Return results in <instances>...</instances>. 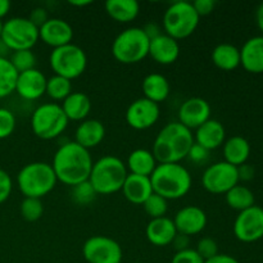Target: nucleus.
Here are the masks:
<instances>
[{
  "mask_svg": "<svg viewBox=\"0 0 263 263\" xmlns=\"http://www.w3.org/2000/svg\"><path fill=\"white\" fill-rule=\"evenodd\" d=\"M50 164L57 180L72 187L89 180L94 161L90 151L76 141H67L57 149Z\"/></svg>",
  "mask_w": 263,
  "mask_h": 263,
  "instance_id": "1",
  "label": "nucleus"
},
{
  "mask_svg": "<svg viewBox=\"0 0 263 263\" xmlns=\"http://www.w3.org/2000/svg\"><path fill=\"white\" fill-rule=\"evenodd\" d=\"M193 144V131L176 121L161 128L153 143L152 153L158 163H180L187 157Z\"/></svg>",
  "mask_w": 263,
  "mask_h": 263,
  "instance_id": "2",
  "label": "nucleus"
},
{
  "mask_svg": "<svg viewBox=\"0 0 263 263\" xmlns=\"http://www.w3.org/2000/svg\"><path fill=\"white\" fill-rule=\"evenodd\" d=\"M153 193L166 200L184 198L193 185L192 175L181 163H158L151 175Z\"/></svg>",
  "mask_w": 263,
  "mask_h": 263,
  "instance_id": "3",
  "label": "nucleus"
},
{
  "mask_svg": "<svg viewBox=\"0 0 263 263\" xmlns=\"http://www.w3.org/2000/svg\"><path fill=\"white\" fill-rule=\"evenodd\" d=\"M127 176V167L122 159L104 156L92 164L89 182L98 195H110L122 190Z\"/></svg>",
  "mask_w": 263,
  "mask_h": 263,
  "instance_id": "4",
  "label": "nucleus"
},
{
  "mask_svg": "<svg viewBox=\"0 0 263 263\" xmlns=\"http://www.w3.org/2000/svg\"><path fill=\"white\" fill-rule=\"evenodd\" d=\"M55 174L50 163L46 162H31L25 164L17 175V185L25 198L43 197L53 192L55 187Z\"/></svg>",
  "mask_w": 263,
  "mask_h": 263,
  "instance_id": "5",
  "label": "nucleus"
},
{
  "mask_svg": "<svg viewBox=\"0 0 263 263\" xmlns=\"http://www.w3.org/2000/svg\"><path fill=\"white\" fill-rule=\"evenodd\" d=\"M151 40L141 27H128L118 33L112 43L113 58L122 64H135L149 54Z\"/></svg>",
  "mask_w": 263,
  "mask_h": 263,
  "instance_id": "6",
  "label": "nucleus"
},
{
  "mask_svg": "<svg viewBox=\"0 0 263 263\" xmlns=\"http://www.w3.org/2000/svg\"><path fill=\"white\" fill-rule=\"evenodd\" d=\"M199 20L200 17L195 12L193 3L181 0L172 3L164 10L162 27L166 35L179 41L194 33L199 25Z\"/></svg>",
  "mask_w": 263,
  "mask_h": 263,
  "instance_id": "7",
  "label": "nucleus"
},
{
  "mask_svg": "<svg viewBox=\"0 0 263 263\" xmlns=\"http://www.w3.org/2000/svg\"><path fill=\"white\" fill-rule=\"evenodd\" d=\"M69 121L58 103H44L31 115V128L41 140H53L66 131Z\"/></svg>",
  "mask_w": 263,
  "mask_h": 263,
  "instance_id": "8",
  "label": "nucleus"
},
{
  "mask_svg": "<svg viewBox=\"0 0 263 263\" xmlns=\"http://www.w3.org/2000/svg\"><path fill=\"white\" fill-rule=\"evenodd\" d=\"M49 64L57 76L74 80L81 76L87 67V55L81 46L71 43L51 50Z\"/></svg>",
  "mask_w": 263,
  "mask_h": 263,
  "instance_id": "9",
  "label": "nucleus"
},
{
  "mask_svg": "<svg viewBox=\"0 0 263 263\" xmlns=\"http://www.w3.org/2000/svg\"><path fill=\"white\" fill-rule=\"evenodd\" d=\"M9 50H31L39 41V28L27 17H13L3 22L2 39Z\"/></svg>",
  "mask_w": 263,
  "mask_h": 263,
  "instance_id": "10",
  "label": "nucleus"
},
{
  "mask_svg": "<svg viewBox=\"0 0 263 263\" xmlns=\"http://www.w3.org/2000/svg\"><path fill=\"white\" fill-rule=\"evenodd\" d=\"M238 184V167L225 161L211 164L202 175L203 187L211 194H226Z\"/></svg>",
  "mask_w": 263,
  "mask_h": 263,
  "instance_id": "11",
  "label": "nucleus"
},
{
  "mask_svg": "<svg viewBox=\"0 0 263 263\" xmlns=\"http://www.w3.org/2000/svg\"><path fill=\"white\" fill-rule=\"evenodd\" d=\"M82 256L87 263H121L123 253L115 239L105 235H94L84 243Z\"/></svg>",
  "mask_w": 263,
  "mask_h": 263,
  "instance_id": "12",
  "label": "nucleus"
},
{
  "mask_svg": "<svg viewBox=\"0 0 263 263\" xmlns=\"http://www.w3.org/2000/svg\"><path fill=\"white\" fill-rule=\"evenodd\" d=\"M234 235L243 243H254L263 238V208L253 207L239 212L234 221Z\"/></svg>",
  "mask_w": 263,
  "mask_h": 263,
  "instance_id": "13",
  "label": "nucleus"
},
{
  "mask_svg": "<svg viewBox=\"0 0 263 263\" xmlns=\"http://www.w3.org/2000/svg\"><path fill=\"white\" fill-rule=\"evenodd\" d=\"M161 117V107L157 103L139 98L134 100L126 109V122L134 130H148L152 126L156 125Z\"/></svg>",
  "mask_w": 263,
  "mask_h": 263,
  "instance_id": "14",
  "label": "nucleus"
},
{
  "mask_svg": "<svg viewBox=\"0 0 263 263\" xmlns=\"http://www.w3.org/2000/svg\"><path fill=\"white\" fill-rule=\"evenodd\" d=\"M212 108L205 99L193 97L184 100L179 108V122L189 130H197L211 118Z\"/></svg>",
  "mask_w": 263,
  "mask_h": 263,
  "instance_id": "15",
  "label": "nucleus"
},
{
  "mask_svg": "<svg viewBox=\"0 0 263 263\" xmlns=\"http://www.w3.org/2000/svg\"><path fill=\"white\" fill-rule=\"evenodd\" d=\"M208 222L207 215L198 205H186L176 212L174 223L179 234L194 236L202 233Z\"/></svg>",
  "mask_w": 263,
  "mask_h": 263,
  "instance_id": "16",
  "label": "nucleus"
},
{
  "mask_svg": "<svg viewBox=\"0 0 263 263\" xmlns=\"http://www.w3.org/2000/svg\"><path fill=\"white\" fill-rule=\"evenodd\" d=\"M72 39H73V28L62 18H49L39 28V40L53 49L71 44Z\"/></svg>",
  "mask_w": 263,
  "mask_h": 263,
  "instance_id": "17",
  "label": "nucleus"
},
{
  "mask_svg": "<svg viewBox=\"0 0 263 263\" xmlns=\"http://www.w3.org/2000/svg\"><path fill=\"white\" fill-rule=\"evenodd\" d=\"M46 81L48 79L45 74L37 68L22 72L18 73L14 92H17L22 99L27 102H33L45 95Z\"/></svg>",
  "mask_w": 263,
  "mask_h": 263,
  "instance_id": "18",
  "label": "nucleus"
},
{
  "mask_svg": "<svg viewBox=\"0 0 263 263\" xmlns=\"http://www.w3.org/2000/svg\"><path fill=\"white\" fill-rule=\"evenodd\" d=\"M149 57L156 63L162 66L174 64L180 57V44L179 41L172 39L166 33H161L154 37L149 43Z\"/></svg>",
  "mask_w": 263,
  "mask_h": 263,
  "instance_id": "19",
  "label": "nucleus"
},
{
  "mask_svg": "<svg viewBox=\"0 0 263 263\" xmlns=\"http://www.w3.org/2000/svg\"><path fill=\"white\" fill-rule=\"evenodd\" d=\"M226 140V130L222 123L215 118H210L207 122L195 130L194 143L199 144L207 151L220 148Z\"/></svg>",
  "mask_w": 263,
  "mask_h": 263,
  "instance_id": "20",
  "label": "nucleus"
},
{
  "mask_svg": "<svg viewBox=\"0 0 263 263\" xmlns=\"http://www.w3.org/2000/svg\"><path fill=\"white\" fill-rule=\"evenodd\" d=\"M177 235L174 220L170 217L153 218L148 222L145 229V236L151 244L156 247H167L172 244Z\"/></svg>",
  "mask_w": 263,
  "mask_h": 263,
  "instance_id": "21",
  "label": "nucleus"
},
{
  "mask_svg": "<svg viewBox=\"0 0 263 263\" xmlns=\"http://www.w3.org/2000/svg\"><path fill=\"white\" fill-rule=\"evenodd\" d=\"M105 138V127L102 121L95 118H87V120L80 122V125L74 131V140L82 148L90 149L99 145Z\"/></svg>",
  "mask_w": 263,
  "mask_h": 263,
  "instance_id": "22",
  "label": "nucleus"
},
{
  "mask_svg": "<svg viewBox=\"0 0 263 263\" xmlns=\"http://www.w3.org/2000/svg\"><path fill=\"white\" fill-rule=\"evenodd\" d=\"M240 66L251 73H263V36H253L240 49Z\"/></svg>",
  "mask_w": 263,
  "mask_h": 263,
  "instance_id": "23",
  "label": "nucleus"
},
{
  "mask_svg": "<svg viewBox=\"0 0 263 263\" xmlns=\"http://www.w3.org/2000/svg\"><path fill=\"white\" fill-rule=\"evenodd\" d=\"M121 192L130 203L143 205L144 202L153 194L151 177L128 174Z\"/></svg>",
  "mask_w": 263,
  "mask_h": 263,
  "instance_id": "24",
  "label": "nucleus"
},
{
  "mask_svg": "<svg viewBox=\"0 0 263 263\" xmlns=\"http://www.w3.org/2000/svg\"><path fill=\"white\" fill-rule=\"evenodd\" d=\"M62 109L67 116L68 121H82L87 120L91 112V100L89 95L81 91H72L66 99L62 102Z\"/></svg>",
  "mask_w": 263,
  "mask_h": 263,
  "instance_id": "25",
  "label": "nucleus"
},
{
  "mask_svg": "<svg viewBox=\"0 0 263 263\" xmlns=\"http://www.w3.org/2000/svg\"><path fill=\"white\" fill-rule=\"evenodd\" d=\"M157 166H158V162L152 151L144 148H139L131 152L126 161L128 174L138 175V176L151 177Z\"/></svg>",
  "mask_w": 263,
  "mask_h": 263,
  "instance_id": "26",
  "label": "nucleus"
},
{
  "mask_svg": "<svg viewBox=\"0 0 263 263\" xmlns=\"http://www.w3.org/2000/svg\"><path fill=\"white\" fill-rule=\"evenodd\" d=\"M141 90L144 92V98L159 104L168 98L171 92V85L163 74L149 73L141 82Z\"/></svg>",
  "mask_w": 263,
  "mask_h": 263,
  "instance_id": "27",
  "label": "nucleus"
},
{
  "mask_svg": "<svg viewBox=\"0 0 263 263\" xmlns=\"http://www.w3.org/2000/svg\"><path fill=\"white\" fill-rule=\"evenodd\" d=\"M223 158L225 162L239 167L247 163L251 156V144L243 136H231L223 143Z\"/></svg>",
  "mask_w": 263,
  "mask_h": 263,
  "instance_id": "28",
  "label": "nucleus"
},
{
  "mask_svg": "<svg viewBox=\"0 0 263 263\" xmlns=\"http://www.w3.org/2000/svg\"><path fill=\"white\" fill-rule=\"evenodd\" d=\"M104 7L107 14L120 23L136 20L140 13V4L136 0H108Z\"/></svg>",
  "mask_w": 263,
  "mask_h": 263,
  "instance_id": "29",
  "label": "nucleus"
},
{
  "mask_svg": "<svg viewBox=\"0 0 263 263\" xmlns=\"http://www.w3.org/2000/svg\"><path fill=\"white\" fill-rule=\"evenodd\" d=\"M213 64L222 71H234L240 66V49L229 43L218 44L211 54Z\"/></svg>",
  "mask_w": 263,
  "mask_h": 263,
  "instance_id": "30",
  "label": "nucleus"
},
{
  "mask_svg": "<svg viewBox=\"0 0 263 263\" xmlns=\"http://www.w3.org/2000/svg\"><path fill=\"white\" fill-rule=\"evenodd\" d=\"M226 203L230 208L241 212V211H246L248 208L253 207L254 202V194L249 187L244 186V185H235L233 189L229 190L225 194Z\"/></svg>",
  "mask_w": 263,
  "mask_h": 263,
  "instance_id": "31",
  "label": "nucleus"
},
{
  "mask_svg": "<svg viewBox=\"0 0 263 263\" xmlns=\"http://www.w3.org/2000/svg\"><path fill=\"white\" fill-rule=\"evenodd\" d=\"M18 72L10 63L9 58L0 57V99L9 97L15 91Z\"/></svg>",
  "mask_w": 263,
  "mask_h": 263,
  "instance_id": "32",
  "label": "nucleus"
},
{
  "mask_svg": "<svg viewBox=\"0 0 263 263\" xmlns=\"http://www.w3.org/2000/svg\"><path fill=\"white\" fill-rule=\"evenodd\" d=\"M72 92V81L64 77L53 74L46 81L45 94L54 102H63Z\"/></svg>",
  "mask_w": 263,
  "mask_h": 263,
  "instance_id": "33",
  "label": "nucleus"
},
{
  "mask_svg": "<svg viewBox=\"0 0 263 263\" xmlns=\"http://www.w3.org/2000/svg\"><path fill=\"white\" fill-rule=\"evenodd\" d=\"M21 215L27 222H35L44 215V204L37 198H25L21 203Z\"/></svg>",
  "mask_w": 263,
  "mask_h": 263,
  "instance_id": "34",
  "label": "nucleus"
},
{
  "mask_svg": "<svg viewBox=\"0 0 263 263\" xmlns=\"http://www.w3.org/2000/svg\"><path fill=\"white\" fill-rule=\"evenodd\" d=\"M9 61L18 73L36 68V55L32 50L13 51Z\"/></svg>",
  "mask_w": 263,
  "mask_h": 263,
  "instance_id": "35",
  "label": "nucleus"
},
{
  "mask_svg": "<svg viewBox=\"0 0 263 263\" xmlns=\"http://www.w3.org/2000/svg\"><path fill=\"white\" fill-rule=\"evenodd\" d=\"M143 207L146 215L151 217V220H153V218L164 217L167 213V210H168V200H166L164 198H162L161 195L153 193V194L144 202Z\"/></svg>",
  "mask_w": 263,
  "mask_h": 263,
  "instance_id": "36",
  "label": "nucleus"
},
{
  "mask_svg": "<svg viewBox=\"0 0 263 263\" xmlns=\"http://www.w3.org/2000/svg\"><path fill=\"white\" fill-rule=\"evenodd\" d=\"M97 195V192L91 186L89 180L72 186V200L79 205H89L90 203L94 202Z\"/></svg>",
  "mask_w": 263,
  "mask_h": 263,
  "instance_id": "37",
  "label": "nucleus"
},
{
  "mask_svg": "<svg viewBox=\"0 0 263 263\" xmlns=\"http://www.w3.org/2000/svg\"><path fill=\"white\" fill-rule=\"evenodd\" d=\"M15 126L17 120L14 113L8 108L0 107V140L9 138L14 133Z\"/></svg>",
  "mask_w": 263,
  "mask_h": 263,
  "instance_id": "38",
  "label": "nucleus"
},
{
  "mask_svg": "<svg viewBox=\"0 0 263 263\" xmlns=\"http://www.w3.org/2000/svg\"><path fill=\"white\" fill-rule=\"evenodd\" d=\"M195 251L204 261H207L218 254V246L212 238H202L198 241Z\"/></svg>",
  "mask_w": 263,
  "mask_h": 263,
  "instance_id": "39",
  "label": "nucleus"
},
{
  "mask_svg": "<svg viewBox=\"0 0 263 263\" xmlns=\"http://www.w3.org/2000/svg\"><path fill=\"white\" fill-rule=\"evenodd\" d=\"M171 263H204V259L197 253L193 248L185 249V251L176 252L172 257Z\"/></svg>",
  "mask_w": 263,
  "mask_h": 263,
  "instance_id": "40",
  "label": "nucleus"
},
{
  "mask_svg": "<svg viewBox=\"0 0 263 263\" xmlns=\"http://www.w3.org/2000/svg\"><path fill=\"white\" fill-rule=\"evenodd\" d=\"M13 190V181L7 171L0 168V204L8 200Z\"/></svg>",
  "mask_w": 263,
  "mask_h": 263,
  "instance_id": "41",
  "label": "nucleus"
},
{
  "mask_svg": "<svg viewBox=\"0 0 263 263\" xmlns=\"http://www.w3.org/2000/svg\"><path fill=\"white\" fill-rule=\"evenodd\" d=\"M186 158H189L190 161L194 162L197 164H202L207 162V159L210 158V151L204 149L203 146H200L199 144L194 143L190 148L189 153H187Z\"/></svg>",
  "mask_w": 263,
  "mask_h": 263,
  "instance_id": "42",
  "label": "nucleus"
},
{
  "mask_svg": "<svg viewBox=\"0 0 263 263\" xmlns=\"http://www.w3.org/2000/svg\"><path fill=\"white\" fill-rule=\"evenodd\" d=\"M193 7H194L195 12L198 13L199 17H204V15L211 14L215 10L216 2L215 0H195V2H193Z\"/></svg>",
  "mask_w": 263,
  "mask_h": 263,
  "instance_id": "43",
  "label": "nucleus"
},
{
  "mask_svg": "<svg viewBox=\"0 0 263 263\" xmlns=\"http://www.w3.org/2000/svg\"><path fill=\"white\" fill-rule=\"evenodd\" d=\"M27 18L36 26V27L40 28L41 26H43L50 17H49V13L45 8L37 7V8H33L32 12L30 13V17Z\"/></svg>",
  "mask_w": 263,
  "mask_h": 263,
  "instance_id": "44",
  "label": "nucleus"
},
{
  "mask_svg": "<svg viewBox=\"0 0 263 263\" xmlns=\"http://www.w3.org/2000/svg\"><path fill=\"white\" fill-rule=\"evenodd\" d=\"M254 175H256V170H254L252 164L244 163L238 167L239 181H251L254 177Z\"/></svg>",
  "mask_w": 263,
  "mask_h": 263,
  "instance_id": "45",
  "label": "nucleus"
},
{
  "mask_svg": "<svg viewBox=\"0 0 263 263\" xmlns=\"http://www.w3.org/2000/svg\"><path fill=\"white\" fill-rule=\"evenodd\" d=\"M172 246L174 248L176 249V252H181L185 251V249L190 248V236L184 235V234H179L175 236L174 241H172Z\"/></svg>",
  "mask_w": 263,
  "mask_h": 263,
  "instance_id": "46",
  "label": "nucleus"
},
{
  "mask_svg": "<svg viewBox=\"0 0 263 263\" xmlns=\"http://www.w3.org/2000/svg\"><path fill=\"white\" fill-rule=\"evenodd\" d=\"M141 28H143V31L145 32V35L148 36L149 40H153L154 37H157V36H159L161 33H163V32H162L161 26L157 25L156 22L146 23V25L144 26V27H141Z\"/></svg>",
  "mask_w": 263,
  "mask_h": 263,
  "instance_id": "47",
  "label": "nucleus"
},
{
  "mask_svg": "<svg viewBox=\"0 0 263 263\" xmlns=\"http://www.w3.org/2000/svg\"><path fill=\"white\" fill-rule=\"evenodd\" d=\"M204 263H240L236 258H234L233 256H229V254H216L212 258L204 261Z\"/></svg>",
  "mask_w": 263,
  "mask_h": 263,
  "instance_id": "48",
  "label": "nucleus"
},
{
  "mask_svg": "<svg viewBox=\"0 0 263 263\" xmlns=\"http://www.w3.org/2000/svg\"><path fill=\"white\" fill-rule=\"evenodd\" d=\"M256 22L259 30L263 32V3L258 5V8L256 10Z\"/></svg>",
  "mask_w": 263,
  "mask_h": 263,
  "instance_id": "49",
  "label": "nucleus"
},
{
  "mask_svg": "<svg viewBox=\"0 0 263 263\" xmlns=\"http://www.w3.org/2000/svg\"><path fill=\"white\" fill-rule=\"evenodd\" d=\"M10 10V2L9 0H0V20L4 18Z\"/></svg>",
  "mask_w": 263,
  "mask_h": 263,
  "instance_id": "50",
  "label": "nucleus"
},
{
  "mask_svg": "<svg viewBox=\"0 0 263 263\" xmlns=\"http://www.w3.org/2000/svg\"><path fill=\"white\" fill-rule=\"evenodd\" d=\"M69 5H72V7H77V8H82V7H87V5L91 4V2L90 0H71V2H68Z\"/></svg>",
  "mask_w": 263,
  "mask_h": 263,
  "instance_id": "51",
  "label": "nucleus"
},
{
  "mask_svg": "<svg viewBox=\"0 0 263 263\" xmlns=\"http://www.w3.org/2000/svg\"><path fill=\"white\" fill-rule=\"evenodd\" d=\"M8 51H9V49H8L7 46H5V44L0 40V57L5 58V55H7Z\"/></svg>",
  "mask_w": 263,
  "mask_h": 263,
  "instance_id": "52",
  "label": "nucleus"
},
{
  "mask_svg": "<svg viewBox=\"0 0 263 263\" xmlns=\"http://www.w3.org/2000/svg\"><path fill=\"white\" fill-rule=\"evenodd\" d=\"M2 31H3V21L0 20V39H2Z\"/></svg>",
  "mask_w": 263,
  "mask_h": 263,
  "instance_id": "53",
  "label": "nucleus"
},
{
  "mask_svg": "<svg viewBox=\"0 0 263 263\" xmlns=\"http://www.w3.org/2000/svg\"><path fill=\"white\" fill-rule=\"evenodd\" d=\"M138 263H139V262H138Z\"/></svg>",
  "mask_w": 263,
  "mask_h": 263,
  "instance_id": "54",
  "label": "nucleus"
}]
</instances>
